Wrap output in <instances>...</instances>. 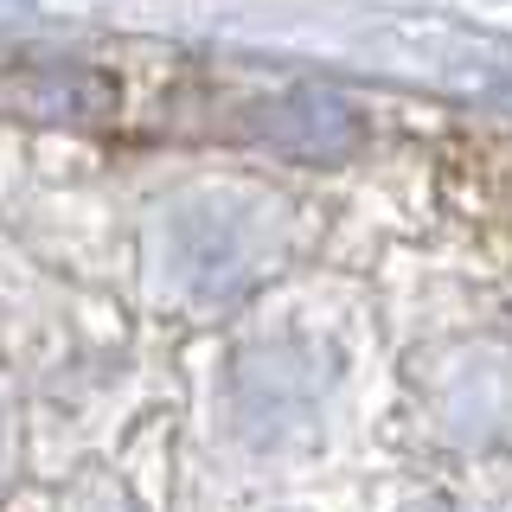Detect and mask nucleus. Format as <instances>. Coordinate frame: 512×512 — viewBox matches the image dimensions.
<instances>
[{
    "mask_svg": "<svg viewBox=\"0 0 512 512\" xmlns=\"http://www.w3.org/2000/svg\"><path fill=\"white\" fill-rule=\"evenodd\" d=\"M0 103L13 116H103L116 103V84L90 64H26L0 77Z\"/></svg>",
    "mask_w": 512,
    "mask_h": 512,
    "instance_id": "f03ea898",
    "label": "nucleus"
},
{
    "mask_svg": "<svg viewBox=\"0 0 512 512\" xmlns=\"http://www.w3.org/2000/svg\"><path fill=\"white\" fill-rule=\"evenodd\" d=\"M256 135L282 154H301V160H340V154H352V141H359V122H352V109L340 96L295 90V96H282V103H269L263 116H256Z\"/></svg>",
    "mask_w": 512,
    "mask_h": 512,
    "instance_id": "f257e3e1",
    "label": "nucleus"
}]
</instances>
